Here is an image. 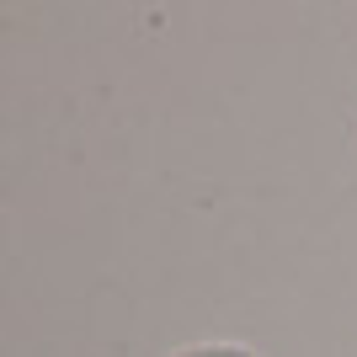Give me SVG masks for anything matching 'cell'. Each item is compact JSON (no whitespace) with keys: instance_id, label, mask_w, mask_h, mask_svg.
<instances>
[{"instance_id":"cell-1","label":"cell","mask_w":357,"mask_h":357,"mask_svg":"<svg viewBox=\"0 0 357 357\" xmlns=\"http://www.w3.org/2000/svg\"><path fill=\"white\" fill-rule=\"evenodd\" d=\"M171 357H256V347H245V342H192Z\"/></svg>"}]
</instances>
